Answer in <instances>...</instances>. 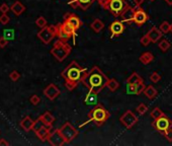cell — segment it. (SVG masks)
<instances>
[{
  "instance_id": "obj_20",
  "label": "cell",
  "mask_w": 172,
  "mask_h": 146,
  "mask_svg": "<svg viewBox=\"0 0 172 146\" xmlns=\"http://www.w3.org/2000/svg\"><path fill=\"white\" fill-rule=\"evenodd\" d=\"M98 100V93H94L92 90H89V93L84 98V103L88 106H93V104H96Z\"/></svg>"
},
{
  "instance_id": "obj_41",
  "label": "cell",
  "mask_w": 172,
  "mask_h": 146,
  "mask_svg": "<svg viewBox=\"0 0 172 146\" xmlns=\"http://www.w3.org/2000/svg\"><path fill=\"white\" fill-rule=\"evenodd\" d=\"M9 77H10V79L13 80V81H16V80H19V77H20V74L17 71H12L10 74H9Z\"/></svg>"
},
{
  "instance_id": "obj_42",
  "label": "cell",
  "mask_w": 172,
  "mask_h": 146,
  "mask_svg": "<svg viewBox=\"0 0 172 146\" xmlns=\"http://www.w3.org/2000/svg\"><path fill=\"white\" fill-rule=\"evenodd\" d=\"M145 88H146V86H145L144 82L137 84V94H141L142 93H144Z\"/></svg>"
},
{
  "instance_id": "obj_29",
  "label": "cell",
  "mask_w": 172,
  "mask_h": 146,
  "mask_svg": "<svg viewBox=\"0 0 172 146\" xmlns=\"http://www.w3.org/2000/svg\"><path fill=\"white\" fill-rule=\"evenodd\" d=\"M164 115H165V114L163 113V112L161 111V109H160V108H158V107L154 108V109L152 110V112L150 113L151 118H152V119H154V120H156V119L160 118V117L164 116Z\"/></svg>"
},
{
  "instance_id": "obj_9",
  "label": "cell",
  "mask_w": 172,
  "mask_h": 146,
  "mask_svg": "<svg viewBox=\"0 0 172 146\" xmlns=\"http://www.w3.org/2000/svg\"><path fill=\"white\" fill-rule=\"evenodd\" d=\"M120 122L126 129H131V128H133L138 123V117L136 116L132 111L128 110V111H126L123 115L121 116Z\"/></svg>"
},
{
  "instance_id": "obj_23",
  "label": "cell",
  "mask_w": 172,
  "mask_h": 146,
  "mask_svg": "<svg viewBox=\"0 0 172 146\" xmlns=\"http://www.w3.org/2000/svg\"><path fill=\"white\" fill-rule=\"evenodd\" d=\"M154 60V56L151 52H144L141 56L139 57V61L143 63L144 65H148V64H150L152 61Z\"/></svg>"
},
{
  "instance_id": "obj_37",
  "label": "cell",
  "mask_w": 172,
  "mask_h": 146,
  "mask_svg": "<svg viewBox=\"0 0 172 146\" xmlns=\"http://www.w3.org/2000/svg\"><path fill=\"white\" fill-rule=\"evenodd\" d=\"M161 79V76L158 72H153L152 74L150 75V80L154 83H157V82H159Z\"/></svg>"
},
{
  "instance_id": "obj_49",
  "label": "cell",
  "mask_w": 172,
  "mask_h": 146,
  "mask_svg": "<svg viewBox=\"0 0 172 146\" xmlns=\"http://www.w3.org/2000/svg\"><path fill=\"white\" fill-rule=\"evenodd\" d=\"M165 1L168 5H172V0H165Z\"/></svg>"
},
{
  "instance_id": "obj_28",
  "label": "cell",
  "mask_w": 172,
  "mask_h": 146,
  "mask_svg": "<svg viewBox=\"0 0 172 146\" xmlns=\"http://www.w3.org/2000/svg\"><path fill=\"white\" fill-rule=\"evenodd\" d=\"M158 47H159V49L161 50L162 52H166L167 50H168L171 47V44H170V42H169L168 40L164 39V40L160 41L159 44H158Z\"/></svg>"
},
{
  "instance_id": "obj_11",
  "label": "cell",
  "mask_w": 172,
  "mask_h": 146,
  "mask_svg": "<svg viewBox=\"0 0 172 146\" xmlns=\"http://www.w3.org/2000/svg\"><path fill=\"white\" fill-rule=\"evenodd\" d=\"M38 120L40 122V125H39V127H35V126L34 127L35 133L40 141H46V140H48L50 134H51V128L52 127L46 126L42 121L40 120V118L38 119Z\"/></svg>"
},
{
  "instance_id": "obj_27",
  "label": "cell",
  "mask_w": 172,
  "mask_h": 146,
  "mask_svg": "<svg viewBox=\"0 0 172 146\" xmlns=\"http://www.w3.org/2000/svg\"><path fill=\"white\" fill-rule=\"evenodd\" d=\"M106 87L110 89V91H116L117 88L120 87V83H119V81H117L116 79L110 78V79H108V81H107Z\"/></svg>"
},
{
  "instance_id": "obj_5",
  "label": "cell",
  "mask_w": 172,
  "mask_h": 146,
  "mask_svg": "<svg viewBox=\"0 0 172 146\" xmlns=\"http://www.w3.org/2000/svg\"><path fill=\"white\" fill-rule=\"evenodd\" d=\"M129 5L130 4L126 0H108L105 10H108L116 17H120Z\"/></svg>"
},
{
  "instance_id": "obj_46",
  "label": "cell",
  "mask_w": 172,
  "mask_h": 146,
  "mask_svg": "<svg viewBox=\"0 0 172 146\" xmlns=\"http://www.w3.org/2000/svg\"><path fill=\"white\" fill-rule=\"evenodd\" d=\"M97 1H98V3H99V5H100L103 9H105V5H106L107 2H108V0H97Z\"/></svg>"
},
{
  "instance_id": "obj_13",
  "label": "cell",
  "mask_w": 172,
  "mask_h": 146,
  "mask_svg": "<svg viewBox=\"0 0 172 146\" xmlns=\"http://www.w3.org/2000/svg\"><path fill=\"white\" fill-rule=\"evenodd\" d=\"M48 141L49 143L53 146H62L66 143L64 137H63V135L60 132V129H56L55 131L51 132V134H50L48 138Z\"/></svg>"
},
{
  "instance_id": "obj_48",
  "label": "cell",
  "mask_w": 172,
  "mask_h": 146,
  "mask_svg": "<svg viewBox=\"0 0 172 146\" xmlns=\"http://www.w3.org/2000/svg\"><path fill=\"white\" fill-rule=\"evenodd\" d=\"M1 145H6V146H8V145H9V143H8L5 139H0V146H1Z\"/></svg>"
},
{
  "instance_id": "obj_15",
  "label": "cell",
  "mask_w": 172,
  "mask_h": 146,
  "mask_svg": "<svg viewBox=\"0 0 172 146\" xmlns=\"http://www.w3.org/2000/svg\"><path fill=\"white\" fill-rule=\"evenodd\" d=\"M147 20H148V14L141 8V6H137L134 16V22L138 25H142Z\"/></svg>"
},
{
  "instance_id": "obj_45",
  "label": "cell",
  "mask_w": 172,
  "mask_h": 146,
  "mask_svg": "<svg viewBox=\"0 0 172 146\" xmlns=\"http://www.w3.org/2000/svg\"><path fill=\"white\" fill-rule=\"evenodd\" d=\"M7 44H8V40L4 38V36H1V38H0V48H4L5 46H7Z\"/></svg>"
},
{
  "instance_id": "obj_25",
  "label": "cell",
  "mask_w": 172,
  "mask_h": 146,
  "mask_svg": "<svg viewBox=\"0 0 172 146\" xmlns=\"http://www.w3.org/2000/svg\"><path fill=\"white\" fill-rule=\"evenodd\" d=\"M90 27L95 31V33H100V31L105 29V24L102 22V20H100L99 18H95L90 25Z\"/></svg>"
},
{
  "instance_id": "obj_30",
  "label": "cell",
  "mask_w": 172,
  "mask_h": 146,
  "mask_svg": "<svg viewBox=\"0 0 172 146\" xmlns=\"http://www.w3.org/2000/svg\"><path fill=\"white\" fill-rule=\"evenodd\" d=\"M94 0H78L79 2V7L82 8L83 10H87L88 7L91 5Z\"/></svg>"
},
{
  "instance_id": "obj_39",
  "label": "cell",
  "mask_w": 172,
  "mask_h": 146,
  "mask_svg": "<svg viewBox=\"0 0 172 146\" xmlns=\"http://www.w3.org/2000/svg\"><path fill=\"white\" fill-rule=\"evenodd\" d=\"M9 20H10V18H9V16L6 14V13H2V15L0 16V24L5 25L8 24V22H9Z\"/></svg>"
},
{
  "instance_id": "obj_26",
  "label": "cell",
  "mask_w": 172,
  "mask_h": 146,
  "mask_svg": "<svg viewBox=\"0 0 172 146\" xmlns=\"http://www.w3.org/2000/svg\"><path fill=\"white\" fill-rule=\"evenodd\" d=\"M157 89L154 87L153 85H149V86H147L146 88H145V90H144V94L146 95V97L149 98V99H153L154 98L156 97L157 95Z\"/></svg>"
},
{
  "instance_id": "obj_12",
  "label": "cell",
  "mask_w": 172,
  "mask_h": 146,
  "mask_svg": "<svg viewBox=\"0 0 172 146\" xmlns=\"http://www.w3.org/2000/svg\"><path fill=\"white\" fill-rule=\"evenodd\" d=\"M64 21L66 24H68V25H70L75 31L78 29H80V26L82 25V21L80 20V18L76 14H74V13H70V12L66 13L64 15Z\"/></svg>"
},
{
  "instance_id": "obj_31",
  "label": "cell",
  "mask_w": 172,
  "mask_h": 146,
  "mask_svg": "<svg viewBox=\"0 0 172 146\" xmlns=\"http://www.w3.org/2000/svg\"><path fill=\"white\" fill-rule=\"evenodd\" d=\"M159 30L162 31L163 34H167V33H169L170 31V24L168 21H163L162 24L159 25Z\"/></svg>"
},
{
  "instance_id": "obj_17",
  "label": "cell",
  "mask_w": 172,
  "mask_h": 146,
  "mask_svg": "<svg viewBox=\"0 0 172 146\" xmlns=\"http://www.w3.org/2000/svg\"><path fill=\"white\" fill-rule=\"evenodd\" d=\"M135 12H136V8L129 5L125 9V11L121 13V15L120 16L121 20L123 22H132V21H134Z\"/></svg>"
},
{
  "instance_id": "obj_8",
  "label": "cell",
  "mask_w": 172,
  "mask_h": 146,
  "mask_svg": "<svg viewBox=\"0 0 172 146\" xmlns=\"http://www.w3.org/2000/svg\"><path fill=\"white\" fill-rule=\"evenodd\" d=\"M74 34L75 31L70 25H68V24H66L65 21L57 25V36L59 40L68 41L71 36H73Z\"/></svg>"
},
{
  "instance_id": "obj_32",
  "label": "cell",
  "mask_w": 172,
  "mask_h": 146,
  "mask_svg": "<svg viewBox=\"0 0 172 146\" xmlns=\"http://www.w3.org/2000/svg\"><path fill=\"white\" fill-rule=\"evenodd\" d=\"M3 36L5 39H7L8 41H9V40H13V39H14V31L11 30V29L4 30L3 31Z\"/></svg>"
},
{
  "instance_id": "obj_21",
  "label": "cell",
  "mask_w": 172,
  "mask_h": 146,
  "mask_svg": "<svg viewBox=\"0 0 172 146\" xmlns=\"http://www.w3.org/2000/svg\"><path fill=\"white\" fill-rule=\"evenodd\" d=\"M39 118H40V120L42 121L46 126H48V127H52L54 121H55V117H54L50 112L44 113L43 115L40 116V117H39Z\"/></svg>"
},
{
  "instance_id": "obj_36",
  "label": "cell",
  "mask_w": 172,
  "mask_h": 146,
  "mask_svg": "<svg viewBox=\"0 0 172 146\" xmlns=\"http://www.w3.org/2000/svg\"><path fill=\"white\" fill-rule=\"evenodd\" d=\"M140 42H141L142 46H144V47H147V46L151 43V40H150V38H149V36L146 34V35H144L142 36L141 40H140Z\"/></svg>"
},
{
  "instance_id": "obj_44",
  "label": "cell",
  "mask_w": 172,
  "mask_h": 146,
  "mask_svg": "<svg viewBox=\"0 0 172 146\" xmlns=\"http://www.w3.org/2000/svg\"><path fill=\"white\" fill-rule=\"evenodd\" d=\"M9 10H10V8H9V6L7 5V4L3 3V4L0 5V11H1L2 13H7Z\"/></svg>"
},
{
  "instance_id": "obj_47",
  "label": "cell",
  "mask_w": 172,
  "mask_h": 146,
  "mask_svg": "<svg viewBox=\"0 0 172 146\" xmlns=\"http://www.w3.org/2000/svg\"><path fill=\"white\" fill-rule=\"evenodd\" d=\"M133 1H134V4L136 6H141L144 3V0H133Z\"/></svg>"
},
{
  "instance_id": "obj_38",
  "label": "cell",
  "mask_w": 172,
  "mask_h": 146,
  "mask_svg": "<svg viewBox=\"0 0 172 146\" xmlns=\"http://www.w3.org/2000/svg\"><path fill=\"white\" fill-rule=\"evenodd\" d=\"M163 135H164V137L167 139L168 142H172V127H170L169 129H167Z\"/></svg>"
},
{
  "instance_id": "obj_10",
  "label": "cell",
  "mask_w": 172,
  "mask_h": 146,
  "mask_svg": "<svg viewBox=\"0 0 172 146\" xmlns=\"http://www.w3.org/2000/svg\"><path fill=\"white\" fill-rule=\"evenodd\" d=\"M153 127L155 128L158 132L164 134V132L167 129H169L170 127H172V121L166 115H164V116L156 119V120H154Z\"/></svg>"
},
{
  "instance_id": "obj_22",
  "label": "cell",
  "mask_w": 172,
  "mask_h": 146,
  "mask_svg": "<svg viewBox=\"0 0 172 146\" xmlns=\"http://www.w3.org/2000/svg\"><path fill=\"white\" fill-rule=\"evenodd\" d=\"M10 10L14 13L15 15H20L22 12L25 10V7L24 4H21L19 1H15L10 7Z\"/></svg>"
},
{
  "instance_id": "obj_35",
  "label": "cell",
  "mask_w": 172,
  "mask_h": 146,
  "mask_svg": "<svg viewBox=\"0 0 172 146\" xmlns=\"http://www.w3.org/2000/svg\"><path fill=\"white\" fill-rule=\"evenodd\" d=\"M35 25H37L39 27H40V29H43V27L47 26V20H46V18H45L44 16L38 17V20H35Z\"/></svg>"
},
{
  "instance_id": "obj_7",
  "label": "cell",
  "mask_w": 172,
  "mask_h": 146,
  "mask_svg": "<svg viewBox=\"0 0 172 146\" xmlns=\"http://www.w3.org/2000/svg\"><path fill=\"white\" fill-rule=\"evenodd\" d=\"M60 132L65 139L66 143H70L78 136V130L74 126H72L69 122H66L64 125L60 128Z\"/></svg>"
},
{
  "instance_id": "obj_4",
  "label": "cell",
  "mask_w": 172,
  "mask_h": 146,
  "mask_svg": "<svg viewBox=\"0 0 172 146\" xmlns=\"http://www.w3.org/2000/svg\"><path fill=\"white\" fill-rule=\"evenodd\" d=\"M71 51H72V48L71 46L67 43V41L58 40L53 46V48L51 50V54L59 62H63L70 55Z\"/></svg>"
},
{
  "instance_id": "obj_19",
  "label": "cell",
  "mask_w": 172,
  "mask_h": 146,
  "mask_svg": "<svg viewBox=\"0 0 172 146\" xmlns=\"http://www.w3.org/2000/svg\"><path fill=\"white\" fill-rule=\"evenodd\" d=\"M35 125V121H34L33 119H31L30 117H25L24 120H22L20 122V127L24 129V131L26 132H29L30 130H33L34 129V127Z\"/></svg>"
},
{
  "instance_id": "obj_40",
  "label": "cell",
  "mask_w": 172,
  "mask_h": 146,
  "mask_svg": "<svg viewBox=\"0 0 172 146\" xmlns=\"http://www.w3.org/2000/svg\"><path fill=\"white\" fill-rule=\"evenodd\" d=\"M30 103L34 104V106H37V104H40V98L37 94H34L33 97L30 98Z\"/></svg>"
},
{
  "instance_id": "obj_34",
  "label": "cell",
  "mask_w": 172,
  "mask_h": 146,
  "mask_svg": "<svg viewBox=\"0 0 172 146\" xmlns=\"http://www.w3.org/2000/svg\"><path fill=\"white\" fill-rule=\"evenodd\" d=\"M136 111H137V113L139 114V115H144V114L148 111V107L145 104L142 103V104H140L137 108H136Z\"/></svg>"
},
{
  "instance_id": "obj_33",
  "label": "cell",
  "mask_w": 172,
  "mask_h": 146,
  "mask_svg": "<svg viewBox=\"0 0 172 146\" xmlns=\"http://www.w3.org/2000/svg\"><path fill=\"white\" fill-rule=\"evenodd\" d=\"M126 93L128 94H137V84L126 83Z\"/></svg>"
},
{
  "instance_id": "obj_3",
  "label": "cell",
  "mask_w": 172,
  "mask_h": 146,
  "mask_svg": "<svg viewBox=\"0 0 172 146\" xmlns=\"http://www.w3.org/2000/svg\"><path fill=\"white\" fill-rule=\"evenodd\" d=\"M88 118L89 120L85 122L84 124L80 125V128H82L85 124H88L89 122H94L97 126H102L110 118V112L105 108H103L101 104H98L88 114Z\"/></svg>"
},
{
  "instance_id": "obj_50",
  "label": "cell",
  "mask_w": 172,
  "mask_h": 146,
  "mask_svg": "<svg viewBox=\"0 0 172 146\" xmlns=\"http://www.w3.org/2000/svg\"><path fill=\"white\" fill-rule=\"evenodd\" d=\"M170 33L172 34V22H171V25H170Z\"/></svg>"
},
{
  "instance_id": "obj_24",
  "label": "cell",
  "mask_w": 172,
  "mask_h": 146,
  "mask_svg": "<svg viewBox=\"0 0 172 146\" xmlns=\"http://www.w3.org/2000/svg\"><path fill=\"white\" fill-rule=\"evenodd\" d=\"M142 82H144V80L137 72H133L132 74L129 76V78L126 79V83H130V84H139V83H142Z\"/></svg>"
},
{
  "instance_id": "obj_51",
  "label": "cell",
  "mask_w": 172,
  "mask_h": 146,
  "mask_svg": "<svg viewBox=\"0 0 172 146\" xmlns=\"http://www.w3.org/2000/svg\"><path fill=\"white\" fill-rule=\"evenodd\" d=\"M150 1H155V0H150Z\"/></svg>"
},
{
  "instance_id": "obj_14",
  "label": "cell",
  "mask_w": 172,
  "mask_h": 146,
  "mask_svg": "<svg viewBox=\"0 0 172 146\" xmlns=\"http://www.w3.org/2000/svg\"><path fill=\"white\" fill-rule=\"evenodd\" d=\"M61 91L59 89L55 84H49L46 88L44 89V94L46 95V98H49L50 100H54L55 98H57L59 95H60Z\"/></svg>"
},
{
  "instance_id": "obj_16",
  "label": "cell",
  "mask_w": 172,
  "mask_h": 146,
  "mask_svg": "<svg viewBox=\"0 0 172 146\" xmlns=\"http://www.w3.org/2000/svg\"><path fill=\"white\" fill-rule=\"evenodd\" d=\"M110 31L112 36H121L125 31L124 22L121 20H116L114 22H111V25H110Z\"/></svg>"
},
{
  "instance_id": "obj_1",
  "label": "cell",
  "mask_w": 172,
  "mask_h": 146,
  "mask_svg": "<svg viewBox=\"0 0 172 146\" xmlns=\"http://www.w3.org/2000/svg\"><path fill=\"white\" fill-rule=\"evenodd\" d=\"M107 81L108 77L101 71L100 68L98 66H93L88 72V75L86 77V80L83 85L88 87L89 90L99 93L106 86Z\"/></svg>"
},
{
  "instance_id": "obj_43",
  "label": "cell",
  "mask_w": 172,
  "mask_h": 146,
  "mask_svg": "<svg viewBox=\"0 0 172 146\" xmlns=\"http://www.w3.org/2000/svg\"><path fill=\"white\" fill-rule=\"evenodd\" d=\"M68 5H70L73 9H76L79 7V2L78 0H70V1L68 2Z\"/></svg>"
},
{
  "instance_id": "obj_6",
  "label": "cell",
  "mask_w": 172,
  "mask_h": 146,
  "mask_svg": "<svg viewBox=\"0 0 172 146\" xmlns=\"http://www.w3.org/2000/svg\"><path fill=\"white\" fill-rule=\"evenodd\" d=\"M57 36V25H47L40 29L38 33V38L44 44H50L52 40Z\"/></svg>"
},
{
  "instance_id": "obj_18",
  "label": "cell",
  "mask_w": 172,
  "mask_h": 146,
  "mask_svg": "<svg viewBox=\"0 0 172 146\" xmlns=\"http://www.w3.org/2000/svg\"><path fill=\"white\" fill-rule=\"evenodd\" d=\"M147 35L149 36V38H150L151 40V43H157L158 41H159L162 36L164 35L162 33V31L159 30V27H156V26H152L150 30H149V31L147 33Z\"/></svg>"
},
{
  "instance_id": "obj_2",
  "label": "cell",
  "mask_w": 172,
  "mask_h": 146,
  "mask_svg": "<svg viewBox=\"0 0 172 146\" xmlns=\"http://www.w3.org/2000/svg\"><path fill=\"white\" fill-rule=\"evenodd\" d=\"M85 68H82L76 61H72L64 70L61 75L65 79V86L68 90H73L81 80V76Z\"/></svg>"
}]
</instances>
